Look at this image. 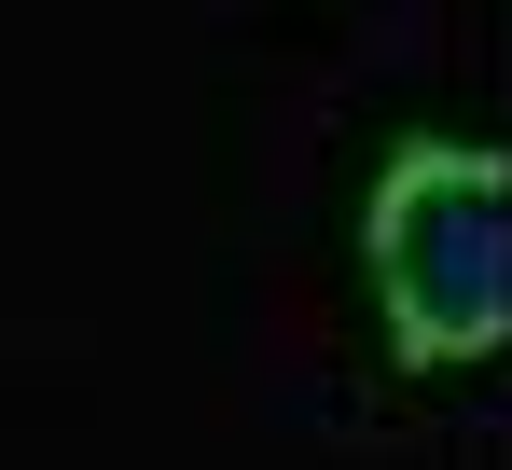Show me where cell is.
Returning a JSON list of instances; mask_svg holds the SVG:
<instances>
[{"instance_id":"6da1fadb","label":"cell","mask_w":512,"mask_h":470,"mask_svg":"<svg viewBox=\"0 0 512 470\" xmlns=\"http://www.w3.org/2000/svg\"><path fill=\"white\" fill-rule=\"evenodd\" d=\"M374 305H388L402 360H485L512 332V180H499V153L416 139L374 180Z\"/></svg>"}]
</instances>
